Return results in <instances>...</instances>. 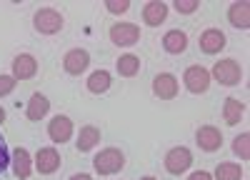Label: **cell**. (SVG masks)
<instances>
[{"label": "cell", "mask_w": 250, "mask_h": 180, "mask_svg": "<svg viewBox=\"0 0 250 180\" xmlns=\"http://www.w3.org/2000/svg\"><path fill=\"white\" fill-rule=\"evenodd\" d=\"M93 168L98 175H115L125 168V155L118 148H105L93 158Z\"/></svg>", "instance_id": "6da1fadb"}, {"label": "cell", "mask_w": 250, "mask_h": 180, "mask_svg": "<svg viewBox=\"0 0 250 180\" xmlns=\"http://www.w3.org/2000/svg\"><path fill=\"white\" fill-rule=\"evenodd\" d=\"M62 25H65V18H62V13H58L55 8H40L33 15V28L40 35H55V33L62 30Z\"/></svg>", "instance_id": "7a4b0ae2"}, {"label": "cell", "mask_w": 250, "mask_h": 180, "mask_svg": "<svg viewBox=\"0 0 250 180\" xmlns=\"http://www.w3.org/2000/svg\"><path fill=\"white\" fill-rule=\"evenodd\" d=\"M213 78L218 80L220 85L225 88H233L243 80V70H240V63L235 58H225V60H218L213 65Z\"/></svg>", "instance_id": "3957f363"}, {"label": "cell", "mask_w": 250, "mask_h": 180, "mask_svg": "<svg viewBox=\"0 0 250 180\" xmlns=\"http://www.w3.org/2000/svg\"><path fill=\"white\" fill-rule=\"evenodd\" d=\"M163 163H165V170H168L170 175H180V173H185L188 168L193 165V153L188 148H183V145H178V148L168 150V155H165Z\"/></svg>", "instance_id": "277c9868"}, {"label": "cell", "mask_w": 250, "mask_h": 180, "mask_svg": "<svg viewBox=\"0 0 250 180\" xmlns=\"http://www.w3.org/2000/svg\"><path fill=\"white\" fill-rule=\"evenodd\" d=\"M183 83L190 93L200 95V93H205L208 88H210V73H208L203 65H190L183 73Z\"/></svg>", "instance_id": "5b68a950"}, {"label": "cell", "mask_w": 250, "mask_h": 180, "mask_svg": "<svg viewBox=\"0 0 250 180\" xmlns=\"http://www.w3.org/2000/svg\"><path fill=\"white\" fill-rule=\"evenodd\" d=\"M110 40L120 48H130L140 40V28L135 23H115L110 28Z\"/></svg>", "instance_id": "8992f818"}, {"label": "cell", "mask_w": 250, "mask_h": 180, "mask_svg": "<svg viewBox=\"0 0 250 180\" xmlns=\"http://www.w3.org/2000/svg\"><path fill=\"white\" fill-rule=\"evenodd\" d=\"M90 65V53L83 50V48H73L65 53V58H62V68H65L68 75H80L85 73Z\"/></svg>", "instance_id": "52a82bcc"}, {"label": "cell", "mask_w": 250, "mask_h": 180, "mask_svg": "<svg viewBox=\"0 0 250 180\" xmlns=\"http://www.w3.org/2000/svg\"><path fill=\"white\" fill-rule=\"evenodd\" d=\"M198 43H200V50H203L205 55H218V53L228 45V38H225V33L218 30V28H208V30L200 33Z\"/></svg>", "instance_id": "ba28073f"}, {"label": "cell", "mask_w": 250, "mask_h": 180, "mask_svg": "<svg viewBox=\"0 0 250 180\" xmlns=\"http://www.w3.org/2000/svg\"><path fill=\"white\" fill-rule=\"evenodd\" d=\"M195 143H198L200 150H205V153H215V150L223 148V133H220L215 125H203V128H198V133H195Z\"/></svg>", "instance_id": "9c48e42d"}, {"label": "cell", "mask_w": 250, "mask_h": 180, "mask_svg": "<svg viewBox=\"0 0 250 180\" xmlns=\"http://www.w3.org/2000/svg\"><path fill=\"white\" fill-rule=\"evenodd\" d=\"M48 138L53 143H68L73 138V120L68 115H55L50 123H48Z\"/></svg>", "instance_id": "30bf717a"}, {"label": "cell", "mask_w": 250, "mask_h": 180, "mask_svg": "<svg viewBox=\"0 0 250 180\" xmlns=\"http://www.w3.org/2000/svg\"><path fill=\"white\" fill-rule=\"evenodd\" d=\"M60 168V153L55 148H40L35 153V170L40 175H53Z\"/></svg>", "instance_id": "8fae6325"}, {"label": "cell", "mask_w": 250, "mask_h": 180, "mask_svg": "<svg viewBox=\"0 0 250 180\" xmlns=\"http://www.w3.org/2000/svg\"><path fill=\"white\" fill-rule=\"evenodd\" d=\"M153 93L160 100H173L178 95V78L173 73H160L153 78Z\"/></svg>", "instance_id": "7c38bea8"}, {"label": "cell", "mask_w": 250, "mask_h": 180, "mask_svg": "<svg viewBox=\"0 0 250 180\" xmlns=\"http://www.w3.org/2000/svg\"><path fill=\"white\" fill-rule=\"evenodd\" d=\"M38 73V60L28 53H20L15 60H13V78L15 80H30L35 78Z\"/></svg>", "instance_id": "4fadbf2b"}, {"label": "cell", "mask_w": 250, "mask_h": 180, "mask_svg": "<svg viewBox=\"0 0 250 180\" xmlns=\"http://www.w3.org/2000/svg\"><path fill=\"white\" fill-rule=\"evenodd\" d=\"M165 18H168V5H165L163 0H150V3L143 5V20H145V25L158 28L160 23H165Z\"/></svg>", "instance_id": "5bb4252c"}, {"label": "cell", "mask_w": 250, "mask_h": 180, "mask_svg": "<svg viewBox=\"0 0 250 180\" xmlns=\"http://www.w3.org/2000/svg\"><path fill=\"white\" fill-rule=\"evenodd\" d=\"M10 163H13L15 178H20V180H28L30 178V173H33V158H30V153L25 148H18L13 153V158H10Z\"/></svg>", "instance_id": "9a60e30c"}, {"label": "cell", "mask_w": 250, "mask_h": 180, "mask_svg": "<svg viewBox=\"0 0 250 180\" xmlns=\"http://www.w3.org/2000/svg\"><path fill=\"white\" fill-rule=\"evenodd\" d=\"M228 23H230L233 28H238V30L250 28V5L245 3V0L230 5V10H228Z\"/></svg>", "instance_id": "2e32d148"}, {"label": "cell", "mask_w": 250, "mask_h": 180, "mask_svg": "<svg viewBox=\"0 0 250 180\" xmlns=\"http://www.w3.org/2000/svg\"><path fill=\"white\" fill-rule=\"evenodd\" d=\"M50 110V100L43 95V93H35L30 100H28V108H25V115L28 120H33V123H38V120H43Z\"/></svg>", "instance_id": "e0dca14e"}, {"label": "cell", "mask_w": 250, "mask_h": 180, "mask_svg": "<svg viewBox=\"0 0 250 180\" xmlns=\"http://www.w3.org/2000/svg\"><path fill=\"white\" fill-rule=\"evenodd\" d=\"M188 48V35L183 30H168L163 38V50L165 53H170V55H180L185 53Z\"/></svg>", "instance_id": "ac0fdd59"}, {"label": "cell", "mask_w": 250, "mask_h": 180, "mask_svg": "<svg viewBox=\"0 0 250 180\" xmlns=\"http://www.w3.org/2000/svg\"><path fill=\"white\" fill-rule=\"evenodd\" d=\"M98 143H100V130H98L95 125H85V128H80V135H78V140H75L78 153H90Z\"/></svg>", "instance_id": "d6986e66"}, {"label": "cell", "mask_w": 250, "mask_h": 180, "mask_svg": "<svg viewBox=\"0 0 250 180\" xmlns=\"http://www.w3.org/2000/svg\"><path fill=\"white\" fill-rule=\"evenodd\" d=\"M243 113H245V103H240L238 98H225V103H223V118H225L228 125H238Z\"/></svg>", "instance_id": "ffe728a7"}, {"label": "cell", "mask_w": 250, "mask_h": 180, "mask_svg": "<svg viewBox=\"0 0 250 180\" xmlns=\"http://www.w3.org/2000/svg\"><path fill=\"white\" fill-rule=\"evenodd\" d=\"M110 73L108 70H95L90 78H88V90L93 95H100V93H108L110 90Z\"/></svg>", "instance_id": "44dd1931"}, {"label": "cell", "mask_w": 250, "mask_h": 180, "mask_svg": "<svg viewBox=\"0 0 250 180\" xmlns=\"http://www.w3.org/2000/svg\"><path fill=\"white\" fill-rule=\"evenodd\" d=\"M118 73H120L123 78H135V75L140 73V58L133 55V53L120 55V60H118Z\"/></svg>", "instance_id": "7402d4cb"}, {"label": "cell", "mask_w": 250, "mask_h": 180, "mask_svg": "<svg viewBox=\"0 0 250 180\" xmlns=\"http://www.w3.org/2000/svg\"><path fill=\"white\" fill-rule=\"evenodd\" d=\"M240 178H243V168L238 163H220L213 175V180H240Z\"/></svg>", "instance_id": "603a6c76"}, {"label": "cell", "mask_w": 250, "mask_h": 180, "mask_svg": "<svg viewBox=\"0 0 250 180\" xmlns=\"http://www.w3.org/2000/svg\"><path fill=\"white\" fill-rule=\"evenodd\" d=\"M233 150H235V155H240V160L250 158V135L248 133H243L233 140Z\"/></svg>", "instance_id": "cb8c5ba5"}, {"label": "cell", "mask_w": 250, "mask_h": 180, "mask_svg": "<svg viewBox=\"0 0 250 180\" xmlns=\"http://www.w3.org/2000/svg\"><path fill=\"white\" fill-rule=\"evenodd\" d=\"M173 8H175L178 13H183V15H190V13H195V10L200 8V3H198V0H175Z\"/></svg>", "instance_id": "d4e9b609"}, {"label": "cell", "mask_w": 250, "mask_h": 180, "mask_svg": "<svg viewBox=\"0 0 250 180\" xmlns=\"http://www.w3.org/2000/svg\"><path fill=\"white\" fill-rule=\"evenodd\" d=\"M8 165H10V150H8V143H5L3 133H0V173H5Z\"/></svg>", "instance_id": "484cf974"}, {"label": "cell", "mask_w": 250, "mask_h": 180, "mask_svg": "<svg viewBox=\"0 0 250 180\" xmlns=\"http://www.w3.org/2000/svg\"><path fill=\"white\" fill-rule=\"evenodd\" d=\"M105 8H108L110 13L120 15V13H128L130 3H128V0H108V3H105Z\"/></svg>", "instance_id": "4316f807"}, {"label": "cell", "mask_w": 250, "mask_h": 180, "mask_svg": "<svg viewBox=\"0 0 250 180\" xmlns=\"http://www.w3.org/2000/svg\"><path fill=\"white\" fill-rule=\"evenodd\" d=\"M15 83H18V80H15L13 75H0V98L8 95V93H13Z\"/></svg>", "instance_id": "83f0119b"}, {"label": "cell", "mask_w": 250, "mask_h": 180, "mask_svg": "<svg viewBox=\"0 0 250 180\" xmlns=\"http://www.w3.org/2000/svg\"><path fill=\"white\" fill-rule=\"evenodd\" d=\"M188 180H213V175H210V173H205V170H195Z\"/></svg>", "instance_id": "f1b7e54d"}, {"label": "cell", "mask_w": 250, "mask_h": 180, "mask_svg": "<svg viewBox=\"0 0 250 180\" xmlns=\"http://www.w3.org/2000/svg\"><path fill=\"white\" fill-rule=\"evenodd\" d=\"M70 180H93V178H90L88 173H75V175H73Z\"/></svg>", "instance_id": "f546056e"}, {"label": "cell", "mask_w": 250, "mask_h": 180, "mask_svg": "<svg viewBox=\"0 0 250 180\" xmlns=\"http://www.w3.org/2000/svg\"><path fill=\"white\" fill-rule=\"evenodd\" d=\"M3 120H5V110L0 108V125H3Z\"/></svg>", "instance_id": "4dcf8cb0"}, {"label": "cell", "mask_w": 250, "mask_h": 180, "mask_svg": "<svg viewBox=\"0 0 250 180\" xmlns=\"http://www.w3.org/2000/svg\"><path fill=\"white\" fill-rule=\"evenodd\" d=\"M140 180H158V178H153V175H145V178H140Z\"/></svg>", "instance_id": "1f68e13d"}]
</instances>
